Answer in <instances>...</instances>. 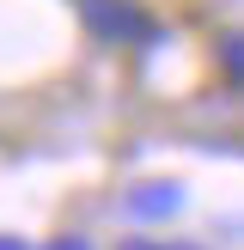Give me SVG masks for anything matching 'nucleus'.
Segmentation results:
<instances>
[{
  "instance_id": "7ed1b4c3",
  "label": "nucleus",
  "mask_w": 244,
  "mask_h": 250,
  "mask_svg": "<svg viewBox=\"0 0 244 250\" xmlns=\"http://www.w3.org/2000/svg\"><path fill=\"white\" fill-rule=\"evenodd\" d=\"M128 250H159V244H128Z\"/></svg>"
},
{
  "instance_id": "f03ea898",
  "label": "nucleus",
  "mask_w": 244,
  "mask_h": 250,
  "mask_svg": "<svg viewBox=\"0 0 244 250\" xmlns=\"http://www.w3.org/2000/svg\"><path fill=\"white\" fill-rule=\"evenodd\" d=\"M55 250H85V244H80V238H73V244H55Z\"/></svg>"
},
{
  "instance_id": "20e7f679",
  "label": "nucleus",
  "mask_w": 244,
  "mask_h": 250,
  "mask_svg": "<svg viewBox=\"0 0 244 250\" xmlns=\"http://www.w3.org/2000/svg\"><path fill=\"white\" fill-rule=\"evenodd\" d=\"M0 250H12V244H0Z\"/></svg>"
},
{
  "instance_id": "f257e3e1",
  "label": "nucleus",
  "mask_w": 244,
  "mask_h": 250,
  "mask_svg": "<svg viewBox=\"0 0 244 250\" xmlns=\"http://www.w3.org/2000/svg\"><path fill=\"white\" fill-rule=\"evenodd\" d=\"M183 195H177V183H146V195H134V214H171V208H177Z\"/></svg>"
}]
</instances>
